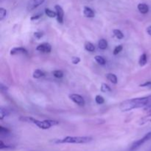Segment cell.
<instances>
[{
	"mask_svg": "<svg viewBox=\"0 0 151 151\" xmlns=\"http://www.w3.org/2000/svg\"><path fill=\"white\" fill-rule=\"evenodd\" d=\"M8 114H9L8 111L6 110L4 108H3L2 106H1V107L0 108V119H3Z\"/></svg>",
	"mask_w": 151,
	"mask_h": 151,
	"instance_id": "18",
	"label": "cell"
},
{
	"mask_svg": "<svg viewBox=\"0 0 151 151\" xmlns=\"http://www.w3.org/2000/svg\"><path fill=\"white\" fill-rule=\"evenodd\" d=\"M85 49L88 52H94L95 50V47L91 42H86L85 44Z\"/></svg>",
	"mask_w": 151,
	"mask_h": 151,
	"instance_id": "17",
	"label": "cell"
},
{
	"mask_svg": "<svg viewBox=\"0 0 151 151\" xmlns=\"http://www.w3.org/2000/svg\"><path fill=\"white\" fill-rule=\"evenodd\" d=\"M36 50L37 51L41 52L49 53L51 52L52 47L50 44H48V43H43V44H39V45L36 47Z\"/></svg>",
	"mask_w": 151,
	"mask_h": 151,
	"instance_id": "7",
	"label": "cell"
},
{
	"mask_svg": "<svg viewBox=\"0 0 151 151\" xmlns=\"http://www.w3.org/2000/svg\"><path fill=\"white\" fill-rule=\"evenodd\" d=\"M9 133V131L5 128H3L2 126H0V134H7Z\"/></svg>",
	"mask_w": 151,
	"mask_h": 151,
	"instance_id": "27",
	"label": "cell"
},
{
	"mask_svg": "<svg viewBox=\"0 0 151 151\" xmlns=\"http://www.w3.org/2000/svg\"><path fill=\"white\" fill-rule=\"evenodd\" d=\"M137 7H138L139 11L141 13H143V14H146L149 11L148 5L146 4H144V3H140V4H139Z\"/></svg>",
	"mask_w": 151,
	"mask_h": 151,
	"instance_id": "10",
	"label": "cell"
},
{
	"mask_svg": "<svg viewBox=\"0 0 151 151\" xmlns=\"http://www.w3.org/2000/svg\"><path fill=\"white\" fill-rule=\"evenodd\" d=\"M45 13L46 15H47V16H49L50 18H55L57 16V13H56V12L52 11V10H51L49 8L45 9Z\"/></svg>",
	"mask_w": 151,
	"mask_h": 151,
	"instance_id": "19",
	"label": "cell"
},
{
	"mask_svg": "<svg viewBox=\"0 0 151 151\" xmlns=\"http://www.w3.org/2000/svg\"><path fill=\"white\" fill-rule=\"evenodd\" d=\"M40 16H41V14L37 15V16H33V17L31 18V20H35V19H38V18H40Z\"/></svg>",
	"mask_w": 151,
	"mask_h": 151,
	"instance_id": "32",
	"label": "cell"
},
{
	"mask_svg": "<svg viewBox=\"0 0 151 151\" xmlns=\"http://www.w3.org/2000/svg\"><path fill=\"white\" fill-rule=\"evenodd\" d=\"M139 122V125H142L148 123V122H151V112H149V114L141 118Z\"/></svg>",
	"mask_w": 151,
	"mask_h": 151,
	"instance_id": "12",
	"label": "cell"
},
{
	"mask_svg": "<svg viewBox=\"0 0 151 151\" xmlns=\"http://www.w3.org/2000/svg\"><path fill=\"white\" fill-rule=\"evenodd\" d=\"M95 101H96V103H97V104L101 105V104H103V103H104L105 100H104V98L102 97V96L97 95V96H96V97H95Z\"/></svg>",
	"mask_w": 151,
	"mask_h": 151,
	"instance_id": "24",
	"label": "cell"
},
{
	"mask_svg": "<svg viewBox=\"0 0 151 151\" xmlns=\"http://www.w3.org/2000/svg\"><path fill=\"white\" fill-rule=\"evenodd\" d=\"M92 140L90 137H66L55 141L56 144H86Z\"/></svg>",
	"mask_w": 151,
	"mask_h": 151,
	"instance_id": "3",
	"label": "cell"
},
{
	"mask_svg": "<svg viewBox=\"0 0 151 151\" xmlns=\"http://www.w3.org/2000/svg\"><path fill=\"white\" fill-rule=\"evenodd\" d=\"M149 105H151V95L123 101L120 103L119 109L121 110V111L126 112L133 110V109L145 107Z\"/></svg>",
	"mask_w": 151,
	"mask_h": 151,
	"instance_id": "1",
	"label": "cell"
},
{
	"mask_svg": "<svg viewBox=\"0 0 151 151\" xmlns=\"http://www.w3.org/2000/svg\"><path fill=\"white\" fill-rule=\"evenodd\" d=\"M98 47L100 50H103L107 49V47H108L107 41H106V39H104V38H102V39H100L98 42Z\"/></svg>",
	"mask_w": 151,
	"mask_h": 151,
	"instance_id": "15",
	"label": "cell"
},
{
	"mask_svg": "<svg viewBox=\"0 0 151 151\" xmlns=\"http://www.w3.org/2000/svg\"><path fill=\"white\" fill-rule=\"evenodd\" d=\"M122 48H123V47H122V45L116 46V47H115L114 50V55H116L119 54V53L122 50Z\"/></svg>",
	"mask_w": 151,
	"mask_h": 151,
	"instance_id": "26",
	"label": "cell"
},
{
	"mask_svg": "<svg viewBox=\"0 0 151 151\" xmlns=\"http://www.w3.org/2000/svg\"><path fill=\"white\" fill-rule=\"evenodd\" d=\"M44 75V73L43 71L40 70V69H36V70L34 71L33 74H32V76H33L34 78L35 79H38V78H41Z\"/></svg>",
	"mask_w": 151,
	"mask_h": 151,
	"instance_id": "16",
	"label": "cell"
},
{
	"mask_svg": "<svg viewBox=\"0 0 151 151\" xmlns=\"http://www.w3.org/2000/svg\"><path fill=\"white\" fill-rule=\"evenodd\" d=\"M144 111L145 112H151V105H149V106H147L145 107Z\"/></svg>",
	"mask_w": 151,
	"mask_h": 151,
	"instance_id": "31",
	"label": "cell"
},
{
	"mask_svg": "<svg viewBox=\"0 0 151 151\" xmlns=\"http://www.w3.org/2000/svg\"><path fill=\"white\" fill-rule=\"evenodd\" d=\"M106 78L107 79L110 81L111 83L114 84H116L117 83V78H116V75L114 74H112V73H109L106 75Z\"/></svg>",
	"mask_w": 151,
	"mask_h": 151,
	"instance_id": "13",
	"label": "cell"
},
{
	"mask_svg": "<svg viewBox=\"0 0 151 151\" xmlns=\"http://www.w3.org/2000/svg\"><path fill=\"white\" fill-rule=\"evenodd\" d=\"M81 61V59L79 57H73L72 58V62L73 64H78Z\"/></svg>",
	"mask_w": 151,
	"mask_h": 151,
	"instance_id": "28",
	"label": "cell"
},
{
	"mask_svg": "<svg viewBox=\"0 0 151 151\" xmlns=\"http://www.w3.org/2000/svg\"><path fill=\"white\" fill-rule=\"evenodd\" d=\"M52 75L57 78H61L63 77V72L60 70H55L52 72Z\"/></svg>",
	"mask_w": 151,
	"mask_h": 151,
	"instance_id": "23",
	"label": "cell"
},
{
	"mask_svg": "<svg viewBox=\"0 0 151 151\" xmlns=\"http://www.w3.org/2000/svg\"><path fill=\"white\" fill-rule=\"evenodd\" d=\"M55 9L56 10V13H57V20L60 24H63V16H64V13H63V10L60 5H55Z\"/></svg>",
	"mask_w": 151,
	"mask_h": 151,
	"instance_id": "8",
	"label": "cell"
},
{
	"mask_svg": "<svg viewBox=\"0 0 151 151\" xmlns=\"http://www.w3.org/2000/svg\"><path fill=\"white\" fill-rule=\"evenodd\" d=\"M21 121L25 122H29V123H32L36 125L39 128L43 130H47L50 128L51 127L55 126L59 124V122L56 120H51V119H47V120L40 121L38 119H35L31 116H21L19 118Z\"/></svg>",
	"mask_w": 151,
	"mask_h": 151,
	"instance_id": "2",
	"label": "cell"
},
{
	"mask_svg": "<svg viewBox=\"0 0 151 151\" xmlns=\"http://www.w3.org/2000/svg\"><path fill=\"white\" fill-rule=\"evenodd\" d=\"M100 90H101L102 92H104V93H107V92H110V91H111V87L106 83L102 84Z\"/></svg>",
	"mask_w": 151,
	"mask_h": 151,
	"instance_id": "20",
	"label": "cell"
},
{
	"mask_svg": "<svg viewBox=\"0 0 151 151\" xmlns=\"http://www.w3.org/2000/svg\"><path fill=\"white\" fill-rule=\"evenodd\" d=\"M35 36L37 38H38V39H39V38H41V37L43 36V33L42 32H35Z\"/></svg>",
	"mask_w": 151,
	"mask_h": 151,
	"instance_id": "30",
	"label": "cell"
},
{
	"mask_svg": "<svg viewBox=\"0 0 151 151\" xmlns=\"http://www.w3.org/2000/svg\"><path fill=\"white\" fill-rule=\"evenodd\" d=\"M147 62V56L145 53L142 55L140 56L139 60V64L140 66H144L145 65H146Z\"/></svg>",
	"mask_w": 151,
	"mask_h": 151,
	"instance_id": "14",
	"label": "cell"
},
{
	"mask_svg": "<svg viewBox=\"0 0 151 151\" xmlns=\"http://www.w3.org/2000/svg\"><path fill=\"white\" fill-rule=\"evenodd\" d=\"M83 14L86 17L93 18L94 17V12L91 8L88 7H85L83 9Z\"/></svg>",
	"mask_w": 151,
	"mask_h": 151,
	"instance_id": "11",
	"label": "cell"
},
{
	"mask_svg": "<svg viewBox=\"0 0 151 151\" xmlns=\"http://www.w3.org/2000/svg\"><path fill=\"white\" fill-rule=\"evenodd\" d=\"M6 15H7V10L3 7H1L0 8V20L2 21L6 16Z\"/></svg>",
	"mask_w": 151,
	"mask_h": 151,
	"instance_id": "25",
	"label": "cell"
},
{
	"mask_svg": "<svg viewBox=\"0 0 151 151\" xmlns=\"http://www.w3.org/2000/svg\"><path fill=\"white\" fill-rule=\"evenodd\" d=\"M44 1L45 0H29L27 3V10L28 11H32V10L42 4L44 2Z\"/></svg>",
	"mask_w": 151,
	"mask_h": 151,
	"instance_id": "6",
	"label": "cell"
},
{
	"mask_svg": "<svg viewBox=\"0 0 151 151\" xmlns=\"http://www.w3.org/2000/svg\"><path fill=\"white\" fill-rule=\"evenodd\" d=\"M94 59H95L96 61L100 65H105L106 64V60L104 59V58L102 57L100 55H97L94 57Z\"/></svg>",
	"mask_w": 151,
	"mask_h": 151,
	"instance_id": "21",
	"label": "cell"
},
{
	"mask_svg": "<svg viewBox=\"0 0 151 151\" xmlns=\"http://www.w3.org/2000/svg\"><path fill=\"white\" fill-rule=\"evenodd\" d=\"M19 54H27V50L24 47H15L10 50V55H12Z\"/></svg>",
	"mask_w": 151,
	"mask_h": 151,
	"instance_id": "9",
	"label": "cell"
},
{
	"mask_svg": "<svg viewBox=\"0 0 151 151\" xmlns=\"http://www.w3.org/2000/svg\"><path fill=\"white\" fill-rule=\"evenodd\" d=\"M114 34L118 39H122L124 38V35L119 29H114Z\"/></svg>",
	"mask_w": 151,
	"mask_h": 151,
	"instance_id": "22",
	"label": "cell"
},
{
	"mask_svg": "<svg viewBox=\"0 0 151 151\" xmlns=\"http://www.w3.org/2000/svg\"><path fill=\"white\" fill-rule=\"evenodd\" d=\"M150 139H151V131L150 132L147 133V134H145V135L142 139L134 142L132 144V145L131 146V147H130V151H134L137 150V149L139 148L142 145H143L145 143L147 142H148L149 140Z\"/></svg>",
	"mask_w": 151,
	"mask_h": 151,
	"instance_id": "4",
	"label": "cell"
},
{
	"mask_svg": "<svg viewBox=\"0 0 151 151\" xmlns=\"http://www.w3.org/2000/svg\"><path fill=\"white\" fill-rule=\"evenodd\" d=\"M140 86L142 87H150L151 86V81H147V82L145 83L141 84Z\"/></svg>",
	"mask_w": 151,
	"mask_h": 151,
	"instance_id": "29",
	"label": "cell"
},
{
	"mask_svg": "<svg viewBox=\"0 0 151 151\" xmlns=\"http://www.w3.org/2000/svg\"><path fill=\"white\" fill-rule=\"evenodd\" d=\"M147 32L149 35H151V26H149L147 28Z\"/></svg>",
	"mask_w": 151,
	"mask_h": 151,
	"instance_id": "33",
	"label": "cell"
},
{
	"mask_svg": "<svg viewBox=\"0 0 151 151\" xmlns=\"http://www.w3.org/2000/svg\"><path fill=\"white\" fill-rule=\"evenodd\" d=\"M69 98L71 99V100L74 102L75 103H76L77 105H78L79 106H85V100H84L83 97H81V95L77 94H72L69 96Z\"/></svg>",
	"mask_w": 151,
	"mask_h": 151,
	"instance_id": "5",
	"label": "cell"
}]
</instances>
